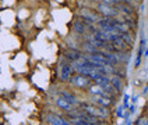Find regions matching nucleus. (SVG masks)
I'll list each match as a JSON object with an SVG mask.
<instances>
[{
  "mask_svg": "<svg viewBox=\"0 0 148 125\" xmlns=\"http://www.w3.org/2000/svg\"><path fill=\"white\" fill-rule=\"evenodd\" d=\"M73 71H74V67L70 61L62 63L60 68H59V79H60V82H69L70 78L73 76Z\"/></svg>",
  "mask_w": 148,
  "mask_h": 125,
  "instance_id": "f257e3e1",
  "label": "nucleus"
},
{
  "mask_svg": "<svg viewBox=\"0 0 148 125\" xmlns=\"http://www.w3.org/2000/svg\"><path fill=\"white\" fill-rule=\"evenodd\" d=\"M69 82L71 83L73 86L75 88H80V89H85V88H90L91 86V79L87 76V75H82V74H74Z\"/></svg>",
  "mask_w": 148,
  "mask_h": 125,
  "instance_id": "f03ea898",
  "label": "nucleus"
},
{
  "mask_svg": "<svg viewBox=\"0 0 148 125\" xmlns=\"http://www.w3.org/2000/svg\"><path fill=\"white\" fill-rule=\"evenodd\" d=\"M80 17H81V20L87 25H92L94 22H98L99 21L98 13L94 11V10H90V8H81L80 10Z\"/></svg>",
  "mask_w": 148,
  "mask_h": 125,
  "instance_id": "7ed1b4c3",
  "label": "nucleus"
},
{
  "mask_svg": "<svg viewBox=\"0 0 148 125\" xmlns=\"http://www.w3.org/2000/svg\"><path fill=\"white\" fill-rule=\"evenodd\" d=\"M98 11L103 17H110V18H115L119 14V8H115L112 4H105V3H99Z\"/></svg>",
  "mask_w": 148,
  "mask_h": 125,
  "instance_id": "20e7f679",
  "label": "nucleus"
},
{
  "mask_svg": "<svg viewBox=\"0 0 148 125\" xmlns=\"http://www.w3.org/2000/svg\"><path fill=\"white\" fill-rule=\"evenodd\" d=\"M46 121L49 125H71L69 122V120L58 116V114H53V113H49L46 116Z\"/></svg>",
  "mask_w": 148,
  "mask_h": 125,
  "instance_id": "39448f33",
  "label": "nucleus"
},
{
  "mask_svg": "<svg viewBox=\"0 0 148 125\" xmlns=\"http://www.w3.org/2000/svg\"><path fill=\"white\" fill-rule=\"evenodd\" d=\"M112 100H113V97H110L109 95H98V96L92 97V103L102 106V107H109L112 104Z\"/></svg>",
  "mask_w": 148,
  "mask_h": 125,
  "instance_id": "423d86ee",
  "label": "nucleus"
},
{
  "mask_svg": "<svg viewBox=\"0 0 148 125\" xmlns=\"http://www.w3.org/2000/svg\"><path fill=\"white\" fill-rule=\"evenodd\" d=\"M64 57H66L67 61H70V63H75V61H78V60H81L84 57V54H82L80 50L77 49H69L64 53Z\"/></svg>",
  "mask_w": 148,
  "mask_h": 125,
  "instance_id": "0eeeda50",
  "label": "nucleus"
},
{
  "mask_svg": "<svg viewBox=\"0 0 148 125\" xmlns=\"http://www.w3.org/2000/svg\"><path fill=\"white\" fill-rule=\"evenodd\" d=\"M56 106L59 108H62V110H64L66 113H70V111H74L75 108H74V104H71L70 101H67L64 97H62V96H58L56 97Z\"/></svg>",
  "mask_w": 148,
  "mask_h": 125,
  "instance_id": "6e6552de",
  "label": "nucleus"
},
{
  "mask_svg": "<svg viewBox=\"0 0 148 125\" xmlns=\"http://www.w3.org/2000/svg\"><path fill=\"white\" fill-rule=\"evenodd\" d=\"M88 26H90V25H87L82 20H77L73 25V29L77 35H84V33L87 32V28H88Z\"/></svg>",
  "mask_w": 148,
  "mask_h": 125,
  "instance_id": "1a4fd4ad",
  "label": "nucleus"
},
{
  "mask_svg": "<svg viewBox=\"0 0 148 125\" xmlns=\"http://www.w3.org/2000/svg\"><path fill=\"white\" fill-rule=\"evenodd\" d=\"M109 78H110V83H112V86L116 89L117 93L123 91V79H122L120 76H117V75H110Z\"/></svg>",
  "mask_w": 148,
  "mask_h": 125,
  "instance_id": "9d476101",
  "label": "nucleus"
},
{
  "mask_svg": "<svg viewBox=\"0 0 148 125\" xmlns=\"http://www.w3.org/2000/svg\"><path fill=\"white\" fill-rule=\"evenodd\" d=\"M59 96L64 97L67 101H70V103H71V104H74V106H77V104H78V100H77V97L74 96L71 92H69V91H60V92H59Z\"/></svg>",
  "mask_w": 148,
  "mask_h": 125,
  "instance_id": "9b49d317",
  "label": "nucleus"
},
{
  "mask_svg": "<svg viewBox=\"0 0 148 125\" xmlns=\"http://www.w3.org/2000/svg\"><path fill=\"white\" fill-rule=\"evenodd\" d=\"M120 38H122V39H123V41L126 42L129 46H132L133 43H134V36H133V35L129 32V31H127V32L120 33Z\"/></svg>",
  "mask_w": 148,
  "mask_h": 125,
  "instance_id": "f8f14e48",
  "label": "nucleus"
},
{
  "mask_svg": "<svg viewBox=\"0 0 148 125\" xmlns=\"http://www.w3.org/2000/svg\"><path fill=\"white\" fill-rule=\"evenodd\" d=\"M119 10H122L123 14H129V16L132 14V8L127 7V6H124V4H120V6H119Z\"/></svg>",
  "mask_w": 148,
  "mask_h": 125,
  "instance_id": "ddd939ff",
  "label": "nucleus"
},
{
  "mask_svg": "<svg viewBox=\"0 0 148 125\" xmlns=\"http://www.w3.org/2000/svg\"><path fill=\"white\" fill-rule=\"evenodd\" d=\"M136 125H148V117H141L140 120H137Z\"/></svg>",
  "mask_w": 148,
  "mask_h": 125,
  "instance_id": "4468645a",
  "label": "nucleus"
},
{
  "mask_svg": "<svg viewBox=\"0 0 148 125\" xmlns=\"http://www.w3.org/2000/svg\"><path fill=\"white\" fill-rule=\"evenodd\" d=\"M141 57H143V53H140V51H138L137 58H136V64H134V67H136V68H138V67L141 66Z\"/></svg>",
  "mask_w": 148,
  "mask_h": 125,
  "instance_id": "2eb2a0df",
  "label": "nucleus"
},
{
  "mask_svg": "<svg viewBox=\"0 0 148 125\" xmlns=\"http://www.w3.org/2000/svg\"><path fill=\"white\" fill-rule=\"evenodd\" d=\"M129 99H130V97H129V95H126V96H124V107L126 108L129 107Z\"/></svg>",
  "mask_w": 148,
  "mask_h": 125,
  "instance_id": "dca6fc26",
  "label": "nucleus"
},
{
  "mask_svg": "<svg viewBox=\"0 0 148 125\" xmlns=\"http://www.w3.org/2000/svg\"><path fill=\"white\" fill-rule=\"evenodd\" d=\"M134 111H136V107H134V106H132V107H130V113H134Z\"/></svg>",
  "mask_w": 148,
  "mask_h": 125,
  "instance_id": "f3484780",
  "label": "nucleus"
}]
</instances>
